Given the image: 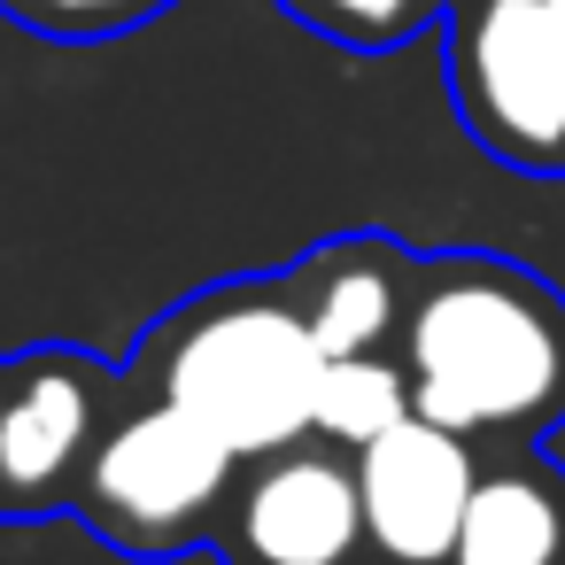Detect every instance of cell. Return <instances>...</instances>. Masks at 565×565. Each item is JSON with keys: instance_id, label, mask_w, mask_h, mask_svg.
Segmentation results:
<instances>
[{"instance_id": "3957f363", "label": "cell", "mask_w": 565, "mask_h": 565, "mask_svg": "<svg viewBox=\"0 0 565 565\" xmlns=\"http://www.w3.org/2000/svg\"><path fill=\"white\" fill-rule=\"evenodd\" d=\"M241 457L194 426L179 403L148 395L125 380V403L78 480L71 519H86V534H102L125 557H179V550H210L225 495H233Z\"/></svg>"}, {"instance_id": "4fadbf2b", "label": "cell", "mask_w": 565, "mask_h": 565, "mask_svg": "<svg viewBox=\"0 0 565 565\" xmlns=\"http://www.w3.org/2000/svg\"><path fill=\"white\" fill-rule=\"evenodd\" d=\"M550 9H557V24H565V0H550Z\"/></svg>"}, {"instance_id": "5b68a950", "label": "cell", "mask_w": 565, "mask_h": 565, "mask_svg": "<svg viewBox=\"0 0 565 565\" xmlns=\"http://www.w3.org/2000/svg\"><path fill=\"white\" fill-rule=\"evenodd\" d=\"M125 403V372L94 349L47 341L0 356V519H55Z\"/></svg>"}, {"instance_id": "8992f818", "label": "cell", "mask_w": 565, "mask_h": 565, "mask_svg": "<svg viewBox=\"0 0 565 565\" xmlns=\"http://www.w3.org/2000/svg\"><path fill=\"white\" fill-rule=\"evenodd\" d=\"M210 550L225 565H372L356 449L326 434H295L279 449L241 457Z\"/></svg>"}, {"instance_id": "7c38bea8", "label": "cell", "mask_w": 565, "mask_h": 565, "mask_svg": "<svg viewBox=\"0 0 565 565\" xmlns=\"http://www.w3.org/2000/svg\"><path fill=\"white\" fill-rule=\"evenodd\" d=\"M171 9V0H0V17L40 32V40H63V47H94V40H117V32H140Z\"/></svg>"}, {"instance_id": "277c9868", "label": "cell", "mask_w": 565, "mask_h": 565, "mask_svg": "<svg viewBox=\"0 0 565 565\" xmlns=\"http://www.w3.org/2000/svg\"><path fill=\"white\" fill-rule=\"evenodd\" d=\"M441 71L457 125L488 163L565 179V24L550 0H449Z\"/></svg>"}, {"instance_id": "9c48e42d", "label": "cell", "mask_w": 565, "mask_h": 565, "mask_svg": "<svg viewBox=\"0 0 565 565\" xmlns=\"http://www.w3.org/2000/svg\"><path fill=\"white\" fill-rule=\"evenodd\" d=\"M449 565H565V465L542 441L480 449Z\"/></svg>"}, {"instance_id": "7a4b0ae2", "label": "cell", "mask_w": 565, "mask_h": 565, "mask_svg": "<svg viewBox=\"0 0 565 565\" xmlns=\"http://www.w3.org/2000/svg\"><path fill=\"white\" fill-rule=\"evenodd\" d=\"M318 364L326 349L310 341L287 279H217L140 333L125 380L179 403L233 457H256L310 434Z\"/></svg>"}, {"instance_id": "52a82bcc", "label": "cell", "mask_w": 565, "mask_h": 565, "mask_svg": "<svg viewBox=\"0 0 565 565\" xmlns=\"http://www.w3.org/2000/svg\"><path fill=\"white\" fill-rule=\"evenodd\" d=\"M480 480V449L426 411L395 418L356 449V495H364V542L372 565H449L465 503Z\"/></svg>"}, {"instance_id": "30bf717a", "label": "cell", "mask_w": 565, "mask_h": 565, "mask_svg": "<svg viewBox=\"0 0 565 565\" xmlns=\"http://www.w3.org/2000/svg\"><path fill=\"white\" fill-rule=\"evenodd\" d=\"M411 372L395 349H364V356H326L318 364V403H310V434L364 449L372 434H387L395 418H411Z\"/></svg>"}, {"instance_id": "6da1fadb", "label": "cell", "mask_w": 565, "mask_h": 565, "mask_svg": "<svg viewBox=\"0 0 565 565\" xmlns=\"http://www.w3.org/2000/svg\"><path fill=\"white\" fill-rule=\"evenodd\" d=\"M395 356L411 403L472 449H519L565 426V295L495 248L418 256Z\"/></svg>"}, {"instance_id": "ba28073f", "label": "cell", "mask_w": 565, "mask_h": 565, "mask_svg": "<svg viewBox=\"0 0 565 565\" xmlns=\"http://www.w3.org/2000/svg\"><path fill=\"white\" fill-rule=\"evenodd\" d=\"M279 279H287V295L326 356H364V349L403 341L418 248H403L395 233H333V241L302 248Z\"/></svg>"}, {"instance_id": "8fae6325", "label": "cell", "mask_w": 565, "mask_h": 565, "mask_svg": "<svg viewBox=\"0 0 565 565\" xmlns=\"http://www.w3.org/2000/svg\"><path fill=\"white\" fill-rule=\"evenodd\" d=\"M279 9L349 55H387V47L418 40L426 24H441L449 0H279Z\"/></svg>"}]
</instances>
